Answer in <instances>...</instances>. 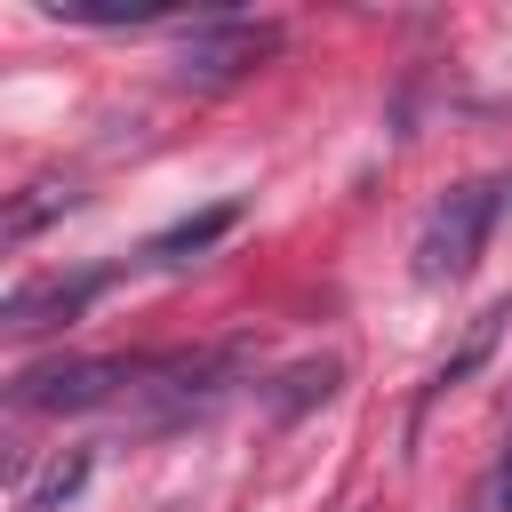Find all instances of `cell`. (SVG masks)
Instances as JSON below:
<instances>
[{"instance_id": "cell-1", "label": "cell", "mask_w": 512, "mask_h": 512, "mask_svg": "<svg viewBox=\"0 0 512 512\" xmlns=\"http://www.w3.org/2000/svg\"><path fill=\"white\" fill-rule=\"evenodd\" d=\"M504 200H512L504 176H472V184H456V192L424 216V232H416V280H464L472 256L488 248Z\"/></svg>"}, {"instance_id": "cell-2", "label": "cell", "mask_w": 512, "mask_h": 512, "mask_svg": "<svg viewBox=\"0 0 512 512\" xmlns=\"http://www.w3.org/2000/svg\"><path fill=\"white\" fill-rule=\"evenodd\" d=\"M136 376H152V368L144 360H48V368H24L8 400L32 416H64V408H104V400L136 392Z\"/></svg>"}, {"instance_id": "cell-3", "label": "cell", "mask_w": 512, "mask_h": 512, "mask_svg": "<svg viewBox=\"0 0 512 512\" xmlns=\"http://www.w3.org/2000/svg\"><path fill=\"white\" fill-rule=\"evenodd\" d=\"M272 24H224V16H208V24H192V40H184V80H240L256 56H272Z\"/></svg>"}, {"instance_id": "cell-4", "label": "cell", "mask_w": 512, "mask_h": 512, "mask_svg": "<svg viewBox=\"0 0 512 512\" xmlns=\"http://www.w3.org/2000/svg\"><path fill=\"white\" fill-rule=\"evenodd\" d=\"M104 288V272H80V280H40V288H16L8 296V336H40L72 312H88V296Z\"/></svg>"}, {"instance_id": "cell-5", "label": "cell", "mask_w": 512, "mask_h": 512, "mask_svg": "<svg viewBox=\"0 0 512 512\" xmlns=\"http://www.w3.org/2000/svg\"><path fill=\"white\" fill-rule=\"evenodd\" d=\"M504 320H512V296H496L488 312H472V328H464V344H456V352H448V360L432 368V384H424V392H448V384H464V376H472V368H480V360L496 352V336H504Z\"/></svg>"}, {"instance_id": "cell-6", "label": "cell", "mask_w": 512, "mask_h": 512, "mask_svg": "<svg viewBox=\"0 0 512 512\" xmlns=\"http://www.w3.org/2000/svg\"><path fill=\"white\" fill-rule=\"evenodd\" d=\"M464 512H512V424H504V448H496V464H488V480L464 496Z\"/></svg>"}, {"instance_id": "cell-7", "label": "cell", "mask_w": 512, "mask_h": 512, "mask_svg": "<svg viewBox=\"0 0 512 512\" xmlns=\"http://www.w3.org/2000/svg\"><path fill=\"white\" fill-rule=\"evenodd\" d=\"M224 224H232V208H208L200 224H176V232H160V240H152V256H176V248H208Z\"/></svg>"}]
</instances>
